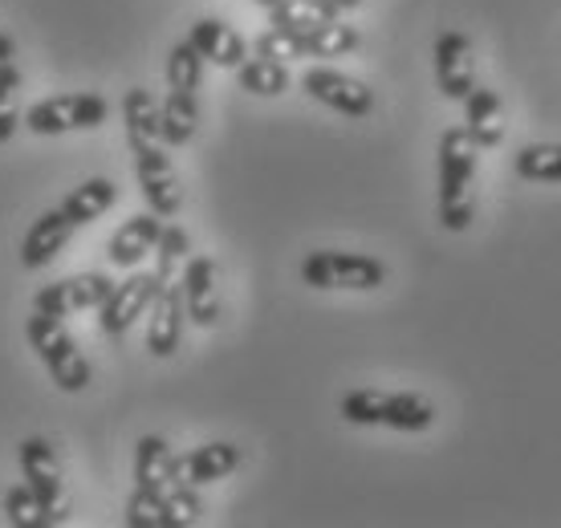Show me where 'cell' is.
<instances>
[{"label":"cell","mask_w":561,"mask_h":528,"mask_svg":"<svg viewBox=\"0 0 561 528\" xmlns=\"http://www.w3.org/2000/svg\"><path fill=\"white\" fill-rule=\"evenodd\" d=\"M480 147L463 126H451L439 139V223L448 232H463L472 223V175Z\"/></svg>","instance_id":"6da1fadb"},{"label":"cell","mask_w":561,"mask_h":528,"mask_svg":"<svg viewBox=\"0 0 561 528\" xmlns=\"http://www.w3.org/2000/svg\"><path fill=\"white\" fill-rule=\"evenodd\" d=\"M342 418L354 427H391L420 435L435 423V403L415 390H351L342 399Z\"/></svg>","instance_id":"7a4b0ae2"},{"label":"cell","mask_w":561,"mask_h":528,"mask_svg":"<svg viewBox=\"0 0 561 528\" xmlns=\"http://www.w3.org/2000/svg\"><path fill=\"white\" fill-rule=\"evenodd\" d=\"M25 337H28V346L37 349V358H42V366L49 370V378H54L57 390L78 394V390L90 387V361H85V354L70 337V330L61 325V318L28 313Z\"/></svg>","instance_id":"3957f363"},{"label":"cell","mask_w":561,"mask_h":528,"mask_svg":"<svg viewBox=\"0 0 561 528\" xmlns=\"http://www.w3.org/2000/svg\"><path fill=\"white\" fill-rule=\"evenodd\" d=\"M301 280L309 289H379L387 280V264L366 252H309L301 264Z\"/></svg>","instance_id":"277c9868"},{"label":"cell","mask_w":561,"mask_h":528,"mask_svg":"<svg viewBox=\"0 0 561 528\" xmlns=\"http://www.w3.org/2000/svg\"><path fill=\"white\" fill-rule=\"evenodd\" d=\"M106 114L111 106L102 94H54L28 106L25 126L33 135H70V130H99Z\"/></svg>","instance_id":"5b68a950"},{"label":"cell","mask_w":561,"mask_h":528,"mask_svg":"<svg viewBox=\"0 0 561 528\" xmlns=\"http://www.w3.org/2000/svg\"><path fill=\"white\" fill-rule=\"evenodd\" d=\"M16 459H21L25 484L42 496L45 513H49V525L66 520V480H61V463H57L54 447L45 444L42 435H33V439H21Z\"/></svg>","instance_id":"8992f818"},{"label":"cell","mask_w":561,"mask_h":528,"mask_svg":"<svg viewBox=\"0 0 561 528\" xmlns=\"http://www.w3.org/2000/svg\"><path fill=\"white\" fill-rule=\"evenodd\" d=\"M114 280L102 273H78L70 280H57L45 289L33 292V313L45 318H70V313H85V309H99L111 297Z\"/></svg>","instance_id":"52a82bcc"},{"label":"cell","mask_w":561,"mask_h":528,"mask_svg":"<svg viewBox=\"0 0 561 528\" xmlns=\"http://www.w3.org/2000/svg\"><path fill=\"white\" fill-rule=\"evenodd\" d=\"M301 85H306V94L313 102H322V106L346 114V118H366V114L375 111V90L363 85L358 78H351V73L330 70V66H313L301 78Z\"/></svg>","instance_id":"ba28073f"},{"label":"cell","mask_w":561,"mask_h":528,"mask_svg":"<svg viewBox=\"0 0 561 528\" xmlns=\"http://www.w3.org/2000/svg\"><path fill=\"white\" fill-rule=\"evenodd\" d=\"M135 175H139V187H142V199L151 204L154 216H175L183 204V192H180V175L171 168V159L163 154L159 142H147V147H135Z\"/></svg>","instance_id":"9c48e42d"},{"label":"cell","mask_w":561,"mask_h":528,"mask_svg":"<svg viewBox=\"0 0 561 528\" xmlns=\"http://www.w3.org/2000/svg\"><path fill=\"white\" fill-rule=\"evenodd\" d=\"M159 285L163 280L154 277V273H135V277H127L123 285H114L111 297L99 306V325H102V334L106 337H123L135 325V321L151 309L154 301V292H159Z\"/></svg>","instance_id":"30bf717a"},{"label":"cell","mask_w":561,"mask_h":528,"mask_svg":"<svg viewBox=\"0 0 561 528\" xmlns=\"http://www.w3.org/2000/svg\"><path fill=\"white\" fill-rule=\"evenodd\" d=\"M435 85L448 102H463L477 90V61H472V42L463 33H439L435 42Z\"/></svg>","instance_id":"8fae6325"},{"label":"cell","mask_w":561,"mask_h":528,"mask_svg":"<svg viewBox=\"0 0 561 528\" xmlns=\"http://www.w3.org/2000/svg\"><path fill=\"white\" fill-rule=\"evenodd\" d=\"M180 289L192 325L211 330L220 321V264L211 261V256H192V261L183 264Z\"/></svg>","instance_id":"7c38bea8"},{"label":"cell","mask_w":561,"mask_h":528,"mask_svg":"<svg viewBox=\"0 0 561 528\" xmlns=\"http://www.w3.org/2000/svg\"><path fill=\"white\" fill-rule=\"evenodd\" d=\"M147 313H151V318H147V349H151L154 358H171V354L180 349L183 321H187L180 285H159Z\"/></svg>","instance_id":"4fadbf2b"},{"label":"cell","mask_w":561,"mask_h":528,"mask_svg":"<svg viewBox=\"0 0 561 528\" xmlns=\"http://www.w3.org/2000/svg\"><path fill=\"white\" fill-rule=\"evenodd\" d=\"M70 237H73V223L66 220V211L61 208L42 211L37 220L28 223L25 240H21V264L25 268H45L57 252L70 244Z\"/></svg>","instance_id":"5bb4252c"},{"label":"cell","mask_w":561,"mask_h":528,"mask_svg":"<svg viewBox=\"0 0 561 528\" xmlns=\"http://www.w3.org/2000/svg\"><path fill=\"white\" fill-rule=\"evenodd\" d=\"M463 130H468V139L477 142L480 151L501 147V139H505V106H501L496 90L477 85L472 94L463 97Z\"/></svg>","instance_id":"9a60e30c"},{"label":"cell","mask_w":561,"mask_h":528,"mask_svg":"<svg viewBox=\"0 0 561 528\" xmlns=\"http://www.w3.org/2000/svg\"><path fill=\"white\" fill-rule=\"evenodd\" d=\"M187 42L196 45V54L204 57V61L220 66V70H240V66H244V57H249V49H244V37H240L232 25L216 21V16H204V21H196Z\"/></svg>","instance_id":"2e32d148"},{"label":"cell","mask_w":561,"mask_h":528,"mask_svg":"<svg viewBox=\"0 0 561 528\" xmlns=\"http://www.w3.org/2000/svg\"><path fill=\"white\" fill-rule=\"evenodd\" d=\"M159 232H163V216H154V211L130 216V220L111 237V244H106V256H111L114 268H135L147 252H154V244H159Z\"/></svg>","instance_id":"e0dca14e"},{"label":"cell","mask_w":561,"mask_h":528,"mask_svg":"<svg viewBox=\"0 0 561 528\" xmlns=\"http://www.w3.org/2000/svg\"><path fill=\"white\" fill-rule=\"evenodd\" d=\"M240 468V447L237 444H204L192 447L187 456H175V472L183 484H216Z\"/></svg>","instance_id":"ac0fdd59"},{"label":"cell","mask_w":561,"mask_h":528,"mask_svg":"<svg viewBox=\"0 0 561 528\" xmlns=\"http://www.w3.org/2000/svg\"><path fill=\"white\" fill-rule=\"evenodd\" d=\"M180 480L175 472V451L163 435H142L135 447V484L151 487V492H168Z\"/></svg>","instance_id":"d6986e66"},{"label":"cell","mask_w":561,"mask_h":528,"mask_svg":"<svg viewBox=\"0 0 561 528\" xmlns=\"http://www.w3.org/2000/svg\"><path fill=\"white\" fill-rule=\"evenodd\" d=\"M123 123H127L130 151L147 147V142H163V135H159V102L142 85H130L127 97H123Z\"/></svg>","instance_id":"ffe728a7"},{"label":"cell","mask_w":561,"mask_h":528,"mask_svg":"<svg viewBox=\"0 0 561 528\" xmlns=\"http://www.w3.org/2000/svg\"><path fill=\"white\" fill-rule=\"evenodd\" d=\"M337 0H285L277 9H268V21L273 28H285V33H313V28L337 21Z\"/></svg>","instance_id":"44dd1931"},{"label":"cell","mask_w":561,"mask_h":528,"mask_svg":"<svg viewBox=\"0 0 561 528\" xmlns=\"http://www.w3.org/2000/svg\"><path fill=\"white\" fill-rule=\"evenodd\" d=\"M114 199H118V187L111 180H85L82 187H73L61 199V211L73 228H82V223H94L99 216H106L114 208Z\"/></svg>","instance_id":"7402d4cb"},{"label":"cell","mask_w":561,"mask_h":528,"mask_svg":"<svg viewBox=\"0 0 561 528\" xmlns=\"http://www.w3.org/2000/svg\"><path fill=\"white\" fill-rule=\"evenodd\" d=\"M196 126H199L196 94L171 90L168 102L159 106V135H163V142H168V147H183V142L196 139Z\"/></svg>","instance_id":"603a6c76"},{"label":"cell","mask_w":561,"mask_h":528,"mask_svg":"<svg viewBox=\"0 0 561 528\" xmlns=\"http://www.w3.org/2000/svg\"><path fill=\"white\" fill-rule=\"evenodd\" d=\"M240 90H249L256 97H277L289 90V66L285 61H273V57H244L240 66Z\"/></svg>","instance_id":"cb8c5ba5"},{"label":"cell","mask_w":561,"mask_h":528,"mask_svg":"<svg viewBox=\"0 0 561 528\" xmlns=\"http://www.w3.org/2000/svg\"><path fill=\"white\" fill-rule=\"evenodd\" d=\"M520 180L529 183H561V142H529L513 159Z\"/></svg>","instance_id":"d4e9b609"},{"label":"cell","mask_w":561,"mask_h":528,"mask_svg":"<svg viewBox=\"0 0 561 528\" xmlns=\"http://www.w3.org/2000/svg\"><path fill=\"white\" fill-rule=\"evenodd\" d=\"M301 45H306V57H346L363 45V37H358L354 25L330 21V25L313 28V33H301Z\"/></svg>","instance_id":"484cf974"},{"label":"cell","mask_w":561,"mask_h":528,"mask_svg":"<svg viewBox=\"0 0 561 528\" xmlns=\"http://www.w3.org/2000/svg\"><path fill=\"white\" fill-rule=\"evenodd\" d=\"M154 256H159V264H154V277L163 280V285H171L175 277H183V264L192 261V244H187V232L183 228H163L159 232V244H154Z\"/></svg>","instance_id":"4316f807"},{"label":"cell","mask_w":561,"mask_h":528,"mask_svg":"<svg viewBox=\"0 0 561 528\" xmlns=\"http://www.w3.org/2000/svg\"><path fill=\"white\" fill-rule=\"evenodd\" d=\"M199 78H204V57L196 54V45H192V42H180L168 54V90L196 94Z\"/></svg>","instance_id":"83f0119b"},{"label":"cell","mask_w":561,"mask_h":528,"mask_svg":"<svg viewBox=\"0 0 561 528\" xmlns=\"http://www.w3.org/2000/svg\"><path fill=\"white\" fill-rule=\"evenodd\" d=\"M21 70L13 61H0V142H9L21 126Z\"/></svg>","instance_id":"f1b7e54d"},{"label":"cell","mask_w":561,"mask_h":528,"mask_svg":"<svg viewBox=\"0 0 561 528\" xmlns=\"http://www.w3.org/2000/svg\"><path fill=\"white\" fill-rule=\"evenodd\" d=\"M4 516L13 528H45L49 525V513H45L42 496L28 484H16L4 492Z\"/></svg>","instance_id":"f546056e"},{"label":"cell","mask_w":561,"mask_h":528,"mask_svg":"<svg viewBox=\"0 0 561 528\" xmlns=\"http://www.w3.org/2000/svg\"><path fill=\"white\" fill-rule=\"evenodd\" d=\"M130 528H171L168 520V501H163V492H151V487H139L130 492L127 501V513H123Z\"/></svg>","instance_id":"4dcf8cb0"},{"label":"cell","mask_w":561,"mask_h":528,"mask_svg":"<svg viewBox=\"0 0 561 528\" xmlns=\"http://www.w3.org/2000/svg\"><path fill=\"white\" fill-rule=\"evenodd\" d=\"M163 501H168V520L171 528H187L199 520V496H196V484H183V480H175V484L163 492Z\"/></svg>","instance_id":"1f68e13d"},{"label":"cell","mask_w":561,"mask_h":528,"mask_svg":"<svg viewBox=\"0 0 561 528\" xmlns=\"http://www.w3.org/2000/svg\"><path fill=\"white\" fill-rule=\"evenodd\" d=\"M256 54L273 57V61H294V57H306V45H301V33H285V28H268L256 37Z\"/></svg>","instance_id":"d6a6232c"},{"label":"cell","mask_w":561,"mask_h":528,"mask_svg":"<svg viewBox=\"0 0 561 528\" xmlns=\"http://www.w3.org/2000/svg\"><path fill=\"white\" fill-rule=\"evenodd\" d=\"M13 54H16L13 37H9V33H0V61H13Z\"/></svg>","instance_id":"836d02e7"},{"label":"cell","mask_w":561,"mask_h":528,"mask_svg":"<svg viewBox=\"0 0 561 528\" xmlns=\"http://www.w3.org/2000/svg\"><path fill=\"white\" fill-rule=\"evenodd\" d=\"M358 4H366V0H337V9H358Z\"/></svg>","instance_id":"e575fe53"},{"label":"cell","mask_w":561,"mask_h":528,"mask_svg":"<svg viewBox=\"0 0 561 528\" xmlns=\"http://www.w3.org/2000/svg\"><path fill=\"white\" fill-rule=\"evenodd\" d=\"M253 4H261V9H277V4H285V0H253Z\"/></svg>","instance_id":"d590c367"}]
</instances>
